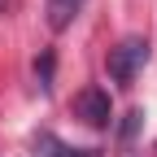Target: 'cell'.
Segmentation results:
<instances>
[{
	"instance_id": "cell-7",
	"label": "cell",
	"mask_w": 157,
	"mask_h": 157,
	"mask_svg": "<svg viewBox=\"0 0 157 157\" xmlns=\"http://www.w3.org/2000/svg\"><path fill=\"white\" fill-rule=\"evenodd\" d=\"M5 9H9V0H0V13H5Z\"/></svg>"
},
{
	"instance_id": "cell-6",
	"label": "cell",
	"mask_w": 157,
	"mask_h": 157,
	"mask_svg": "<svg viewBox=\"0 0 157 157\" xmlns=\"http://www.w3.org/2000/svg\"><path fill=\"white\" fill-rule=\"evenodd\" d=\"M35 74H39V87H52V52H44L35 61Z\"/></svg>"
},
{
	"instance_id": "cell-5",
	"label": "cell",
	"mask_w": 157,
	"mask_h": 157,
	"mask_svg": "<svg viewBox=\"0 0 157 157\" xmlns=\"http://www.w3.org/2000/svg\"><path fill=\"white\" fill-rule=\"evenodd\" d=\"M140 127H144V109L122 113V122H118V144H131L135 135H140Z\"/></svg>"
},
{
	"instance_id": "cell-1",
	"label": "cell",
	"mask_w": 157,
	"mask_h": 157,
	"mask_svg": "<svg viewBox=\"0 0 157 157\" xmlns=\"http://www.w3.org/2000/svg\"><path fill=\"white\" fill-rule=\"evenodd\" d=\"M109 78L118 87H131L135 83V74H140L144 66H148V39H140V35H127L118 48H109Z\"/></svg>"
},
{
	"instance_id": "cell-4",
	"label": "cell",
	"mask_w": 157,
	"mask_h": 157,
	"mask_svg": "<svg viewBox=\"0 0 157 157\" xmlns=\"http://www.w3.org/2000/svg\"><path fill=\"white\" fill-rule=\"evenodd\" d=\"M35 148H39V157H101V153H92V148H70V144L57 140V135H48V131H39Z\"/></svg>"
},
{
	"instance_id": "cell-3",
	"label": "cell",
	"mask_w": 157,
	"mask_h": 157,
	"mask_svg": "<svg viewBox=\"0 0 157 157\" xmlns=\"http://www.w3.org/2000/svg\"><path fill=\"white\" fill-rule=\"evenodd\" d=\"M87 0H48V31H66L78 13H83Z\"/></svg>"
},
{
	"instance_id": "cell-2",
	"label": "cell",
	"mask_w": 157,
	"mask_h": 157,
	"mask_svg": "<svg viewBox=\"0 0 157 157\" xmlns=\"http://www.w3.org/2000/svg\"><path fill=\"white\" fill-rule=\"evenodd\" d=\"M74 118H83L87 127L105 131V127L113 122V105H109V92H105V87H83V92L74 96Z\"/></svg>"
}]
</instances>
